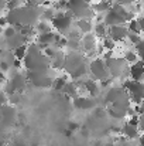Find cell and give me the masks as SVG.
Returning a JSON list of instances; mask_svg holds the SVG:
<instances>
[{"mask_svg": "<svg viewBox=\"0 0 144 146\" xmlns=\"http://www.w3.org/2000/svg\"><path fill=\"white\" fill-rule=\"evenodd\" d=\"M43 14V9L40 4L27 0L26 4H21L20 7L14 9V10H9L7 14L4 16L7 20L9 26H36Z\"/></svg>", "mask_w": 144, "mask_h": 146, "instance_id": "cell-1", "label": "cell"}, {"mask_svg": "<svg viewBox=\"0 0 144 146\" xmlns=\"http://www.w3.org/2000/svg\"><path fill=\"white\" fill-rule=\"evenodd\" d=\"M21 62H23L26 71H48V70H51L49 58L44 54L43 48L36 41H30L27 44V54Z\"/></svg>", "mask_w": 144, "mask_h": 146, "instance_id": "cell-2", "label": "cell"}, {"mask_svg": "<svg viewBox=\"0 0 144 146\" xmlns=\"http://www.w3.org/2000/svg\"><path fill=\"white\" fill-rule=\"evenodd\" d=\"M66 11H69L75 20H93L96 16L89 0H68Z\"/></svg>", "mask_w": 144, "mask_h": 146, "instance_id": "cell-3", "label": "cell"}, {"mask_svg": "<svg viewBox=\"0 0 144 146\" xmlns=\"http://www.w3.org/2000/svg\"><path fill=\"white\" fill-rule=\"evenodd\" d=\"M49 23L52 26V30H57L58 34L65 37L74 29L75 19L72 17V14L69 11H55V16Z\"/></svg>", "mask_w": 144, "mask_h": 146, "instance_id": "cell-4", "label": "cell"}, {"mask_svg": "<svg viewBox=\"0 0 144 146\" xmlns=\"http://www.w3.org/2000/svg\"><path fill=\"white\" fill-rule=\"evenodd\" d=\"M27 84H28V81H27L26 74H23L20 71H16L10 77V81L4 82V90L3 91L7 94V97L11 95V94H21L26 90Z\"/></svg>", "mask_w": 144, "mask_h": 146, "instance_id": "cell-5", "label": "cell"}, {"mask_svg": "<svg viewBox=\"0 0 144 146\" xmlns=\"http://www.w3.org/2000/svg\"><path fill=\"white\" fill-rule=\"evenodd\" d=\"M122 88L127 92L130 102H134L136 105H139L144 99V82H141V81L124 80Z\"/></svg>", "mask_w": 144, "mask_h": 146, "instance_id": "cell-6", "label": "cell"}, {"mask_svg": "<svg viewBox=\"0 0 144 146\" xmlns=\"http://www.w3.org/2000/svg\"><path fill=\"white\" fill-rule=\"evenodd\" d=\"M88 74L92 75V80L99 81V82L103 81V80L110 78L109 71H107V67H106V62H105V60L100 58V57L92 58V60L88 62Z\"/></svg>", "mask_w": 144, "mask_h": 146, "instance_id": "cell-7", "label": "cell"}, {"mask_svg": "<svg viewBox=\"0 0 144 146\" xmlns=\"http://www.w3.org/2000/svg\"><path fill=\"white\" fill-rule=\"evenodd\" d=\"M86 62H89V60L84 52H81V51H68L65 54V61H64L62 70L65 72H68V75H69L74 70H76L78 67H81Z\"/></svg>", "mask_w": 144, "mask_h": 146, "instance_id": "cell-8", "label": "cell"}, {"mask_svg": "<svg viewBox=\"0 0 144 146\" xmlns=\"http://www.w3.org/2000/svg\"><path fill=\"white\" fill-rule=\"evenodd\" d=\"M51 71V70H48ZM48 71H27L26 77L27 81L30 84H33V87L36 88H51L52 87V81L54 78L48 74Z\"/></svg>", "mask_w": 144, "mask_h": 146, "instance_id": "cell-9", "label": "cell"}, {"mask_svg": "<svg viewBox=\"0 0 144 146\" xmlns=\"http://www.w3.org/2000/svg\"><path fill=\"white\" fill-rule=\"evenodd\" d=\"M106 62V67H107V71H109V75L112 78H120L123 77L124 72H129V68H127V62L123 60V58H109V60H105Z\"/></svg>", "mask_w": 144, "mask_h": 146, "instance_id": "cell-10", "label": "cell"}, {"mask_svg": "<svg viewBox=\"0 0 144 146\" xmlns=\"http://www.w3.org/2000/svg\"><path fill=\"white\" fill-rule=\"evenodd\" d=\"M81 50L84 51V54L88 58L97 55V38L95 37L93 33L82 36V38H81Z\"/></svg>", "mask_w": 144, "mask_h": 146, "instance_id": "cell-11", "label": "cell"}, {"mask_svg": "<svg viewBox=\"0 0 144 146\" xmlns=\"http://www.w3.org/2000/svg\"><path fill=\"white\" fill-rule=\"evenodd\" d=\"M16 119H17V112L13 105L0 106V123L4 129L13 126L16 123Z\"/></svg>", "mask_w": 144, "mask_h": 146, "instance_id": "cell-12", "label": "cell"}, {"mask_svg": "<svg viewBox=\"0 0 144 146\" xmlns=\"http://www.w3.org/2000/svg\"><path fill=\"white\" fill-rule=\"evenodd\" d=\"M129 36V30L126 24H119V26H112L107 27V37H110L114 43L124 41Z\"/></svg>", "mask_w": 144, "mask_h": 146, "instance_id": "cell-13", "label": "cell"}, {"mask_svg": "<svg viewBox=\"0 0 144 146\" xmlns=\"http://www.w3.org/2000/svg\"><path fill=\"white\" fill-rule=\"evenodd\" d=\"M72 104L76 109H81V111H89V109H95L97 102H96V98H92L89 95H78L76 98L72 99Z\"/></svg>", "mask_w": 144, "mask_h": 146, "instance_id": "cell-14", "label": "cell"}, {"mask_svg": "<svg viewBox=\"0 0 144 146\" xmlns=\"http://www.w3.org/2000/svg\"><path fill=\"white\" fill-rule=\"evenodd\" d=\"M30 43V38H27L26 36L20 34V33H16L13 37H9V38H3V46L4 48L10 50V51H14L16 48H18L20 46H24V44H28Z\"/></svg>", "mask_w": 144, "mask_h": 146, "instance_id": "cell-15", "label": "cell"}, {"mask_svg": "<svg viewBox=\"0 0 144 146\" xmlns=\"http://www.w3.org/2000/svg\"><path fill=\"white\" fill-rule=\"evenodd\" d=\"M62 36L55 33V31H51V33H45V34H37V38H36V43L44 50L45 47H54V44L61 38Z\"/></svg>", "mask_w": 144, "mask_h": 146, "instance_id": "cell-16", "label": "cell"}, {"mask_svg": "<svg viewBox=\"0 0 144 146\" xmlns=\"http://www.w3.org/2000/svg\"><path fill=\"white\" fill-rule=\"evenodd\" d=\"M126 95H127V92L122 87H110L103 97V102L107 104V105H112V104H114L116 101H119L120 98L126 97Z\"/></svg>", "mask_w": 144, "mask_h": 146, "instance_id": "cell-17", "label": "cell"}, {"mask_svg": "<svg viewBox=\"0 0 144 146\" xmlns=\"http://www.w3.org/2000/svg\"><path fill=\"white\" fill-rule=\"evenodd\" d=\"M81 90L85 91L86 94H89V97L96 98L100 94V85L99 82L92 80V78H82V84H81Z\"/></svg>", "mask_w": 144, "mask_h": 146, "instance_id": "cell-18", "label": "cell"}, {"mask_svg": "<svg viewBox=\"0 0 144 146\" xmlns=\"http://www.w3.org/2000/svg\"><path fill=\"white\" fill-rule=\"evenodd\" d=\"M129 75L133 81H141V78H144V61L139 60L134 64H132L129 67Z\"/></svg>", "mask_w": 144, "mask_h": 146, "instance_id": "cell-19", "label": "cell"}, {"mask_svg": "<svg viewBox=\"0 0 144 146\" xmlns=\"http://www.w3.org/2000/svg\"><path fill=\"white\" fill-rule=\"evenodd\" d=\"M65 51L64 50H55V52L49 57V65L52 70H62L64 61H65Z\"/></svg>", "mask_w": 144, "mask_h": 146, "instance_id": "cell-20", "label": "cell"}, {"mask_svg": "<svg viewBox=\"0 0 144 146\" xmlns=\"http://www.w3.org/2000/svg\"><path fill=\"white\" fill-rule=\"evenodd\" d=\"M120 132L123 133L124 138L127 139H134V138H139L140 135V131H139V126H134L129 122H126L122 128H120Z\"/></svg>", "mask_w": 144, "mask_h": 146, "instance_id": "cell-21", "label": "cell"}, {"mask_svg": "<svg viewBox=\"0 0 144 146\" xmlns=\"http://www.w3.org/2000/svg\"><path fill=\"white\" fill-rule=\"evenodd\" d=\"M62 94H65V97L66 98H76L78 95H81L79 94V88L76 87V84L74 82V81H66V84L64 85V88H62V91H61Z\"/></svg>", "mask_w": 144, "mask_h": 146, "instance_id": "cell-22", "label": "cell"}, {"mask_svg": "<svg viewBox=\"0 0 144 146\" xmlns=\"http://www.w3.org/2000/svg\"><path fill=\"white\" fill-rule=\"evenodd\" d=\"M74 26H76V30L81 34H89L93 30V23L92 20H75Z\"/></svg>", "mask_w": 144, "mask_h": 146, "instance_id": "cell-23", "label": "cell"}, {"mask_svg": "<svg viewBox=\"0 0 144 146\" xmlns=\"http://www.w3.org/2000/svg\"><path fill=\"white\" fill-rule=\"evenodd\" d=\"M91 6H92V10L95 11V14H105L110 9L112 3L105 1V0H97L96 3H91Z\"/></svg>", "mask_w": 144, "mask_h": 146, "instance_id": "cell-24", "label": "cell"}, {"mask_svg": "<svg viewBox=\"0 0 144 146\" xmlns=\"http://www.w3.org/2000/svg\"><path fill=\"white\" fill-rule=\"evenodd\" d=\"M34 30L37 34H45V33H51L52 31V26L49 21H44V20H40L36 26H34Z\"/></svg>", "mask_w": 144, "mask_h": 146, "instance_id": "cell-25", "label": "cell"}, {"mask_svg": "<svg viewBox=\"0 0 144 146\" xmlns=\"http://www.w3.org/2000/svg\"><path fill=\"white\" fill-rule=\"evenodd\" d=\"M92 31H93L96 38L103 40L105 37H107V27L103 23H96V24H93V30Z\"/></svg>", "mask_w": 144, "mask_h": 146, "instance_id": "cell-26", "label": "cell"}, {"mask_svg": "<svg viewBox=\"0 0 144 146\" xmlns=\"http://www.w3.org/2000/svg\"><path fill=\"white\" fill-rule=\"evenodd\" d=\"M107 113H109V116H112L113 119H123V118H126V115H127L126 111H120V109H116V108H112V106L107 108Z\"/></svg>", "mask_w": 144, "mask_h": 146, "instance_id": "cell-27", "label": "cell"}, {"mask_svg": "<svg viewBox=\"0 0 144 146\" xmlns=\"http://www.w3.org/2000/svg\"><path fill=\"white\" fill-rule=\"evenodd\" d=\"M66 77H55L54 78V81H52V87L51 88H54L55 91H62V88H64V85L66 84Z\"/></svg>", "mask_w": 144, "mask_h": 146, "instance_id": "cell-28", "label": "cell"}, {"mask_svg": "<svg viewBox=\"0 0 144 146\" xmlns=\"http://www.w3.org/2000/svg\"><path fill=\"white\" fill-rule=\"evenodd\" d=\"M127 30H129V33H134V34H140L141 33V29L139 26L137 19H133V20H130L127 23Z\"/></svg>", "mask_w": 144, "mask_h": 146, "instance_id": "cell-29", "label": "cell"}, {"mask_svg": "<svg viewBox=\"0 0 144 146\" xmlns=\"http://www.w3.org/2000/svg\"><path fill=\"white\" fill-rule=\"evenodd\" d=\"M13 54H14V58H16V60L23 61V60H24V57H26V54H27V44L20 46L18 48H16L14 51H13Z\"/></svg>", "mask_w": 144, "mask_h": 146, "instance_id": "cell-30", "label": "cell"}, {"mask_svg": "<svg viewBox=\"0 0 144 146\" xmlns=\"http://www.w3.org/2000/svg\"><path fill=\"white\" fill-rule=\"evenodd\" d=\"M65 48H68L69 51H79V50H81V41H78V40H69V38H66Z\"/></svg>", "mask_w": 144, "mask_h": 146, "instance_id": "cell-31", "label": "cell"}, {"mask_svg": "<svg viewBox=\"0 0 144 146\" xmlns=\"http://www.w3.org/2000/svg\"><path fill=\"white\" fill-rule=\"evenodd\" d=\"M102 47L105 50H107V51H112V50L116 47V43H114L110 37H105V38L102 40Z\"/></svg>", "mask_w": 144, "mask_h": 146, "instance_id": "cell-32", "label": "cell"}, {"mask_svg": "<svg viewBox=\"0 0 144 146\" xmlns=\"http://www.w3.org/2000/svg\"><path fill=\"white\" fill-rule=\"evenodd\" d=\"M134 48H136V54H137V57L144 61V38H141L136 46H134Z\"/></svg>", "mask_w": 144, "mask_h": 146, "instance_id": "cell-33", "label": "cell"}, {"mask_svg": "<svg viewBox=\"0 0 144 146\" xmlns=\"http://www.w3.org/2000/svg\"><path fill=\"white\" fill-rule=\"evenodd\" d=\"M126 62H130V64H134L136 61H139V57L134 51H126L124 54V58H123Z\"/></svg>", "mask_w": 144, "mask_h": 146, "instance_id": "cell-34", "label": "cell"}, {"mask_svg": "<svg viewBox=\"0 0 144 146\" xmlns=\"http://www.w3.org/2000/svg\"><path fill=\"white\" fill-rule=\"evenodd\" d=\"M16 33H17V31L14 30V27H13V26H7V27H4V29H3V36H4L3 38H9V37H13V36H14Z\"/></svg>", "mask_w": 144, "mask_h": 146, "instance_id": "cell-35", "label": "cell"}, {"mask_svg": "<svg viewBox=\"0 0 144 146\" xmlns=\"http://www.w3.org/2000/svg\"><path fill=\"white\" fill-rule=\"evenodd\" d=\"M21 6V1L20 0H7V4H6V10H14L17 7Z\"/></svg>", "mask_w": 144, "mask_h": 146, "instance_id": "cell-36", "label": "cell"}, {"mask_svg": "<svg viewBox=\"0 0 144 146\" xmlns=\"http://www.w3.org/2000/svg\"><path fill=\"white\" fill-rule=\"evenodd\" d=\"M127 38H129V41L132 43V44H137L140 40H141V37H140V34H134V33H129V36H127Z\"/></svg>", "mask_w": 144, "mask_h": 146, "instance_id": "cell-37", "label": "cell"}, {"mask_svg": "<svg viewBox=\"0 0 144 146\" xmlns=\"http://www.w3.org/2000/svg\"><path fill=\"white\" fill-rule=\"evenodd\" d=\"M7 104H9V97H7V94H6L3 90H0V106L7 105Z\"/></svg>", "mask_w": 144, "mask_h": 146, "instance_id": "cell-38", "label": "cell"}, {"mask_svg": "<svg viewBox=\"0 0 144 146\" xmlns=\"http://www.w3.org/2000/svg\"><path fill=\"white\" fill-rule=\"evenodd\" d=\"M134 112H136V115H144V99L139 104V105H136Z\"/></svg>", "mask_w": 144, "mask_h": 146, "instance_id": "cell-39", "label": "cell"}, {"mask_svg": "<svg viewBox=\"0 0 144 146\" xmlns=\"http://www.w3.org/2000/svg\"><path fill=\"white\" fill-rule=\"evenodd\" d=\"M117 4H122V6H129V4H133L136 3L137 0H114Z\"/></svg>", "mask_w": 144, "mask_h": 146, "instance_id": "cell-40", "label": "cell"}, {"mask_svg": "<svg viewBox=\"0 0 144 146\" xmlns=\"http://www.w3.org/2000/svg\"><path fill=\"white\" fill-rule=\"evenodd\" d=\"M139 131H141L144 133V115H139Z\"/></svg>", "mask_w": 144, "mask_h": 146, "instance_id": "cell-41", "label": "cell"}, {"mask_svg": "<svg viewBox=\"0 0 144 146\" xmlns=\"http://www.w3.org/2000/svg\"><path fill=\"white\" fill-rule=\"evenodd\" d=\"M79 128V125L78 123H75V122H71V123H68V131L71 132V131H76Z\"/></svg>", "mask_w": 144, "mask_h": 146, "instance_id": "cell-42", "label": "cell"}, {"mask_svg": "<svg viewBox=\"0 0 144 146\" xmlns=\"http://www.w3.org/2000/svg\"><path fill=\"white\" fill-rule=\"evenodd\" d=\"M7 26H9V24H7L6 17H4V16H3V17H0V27H3V29H4V27H7Z\"/></svg>", "mask_w": 144, "mask_h": 146, "instance_id": "cell-43", "label": "cell"}, {"mask_svg": "<svg viewBox=\"0 0 144 146\" xmlns=\"http://www.w3.org/2000/svg\"><path fill=\"white\" fill-rule=\"evenodd\" d=\"M137 21H139V26H140L141 31H144V16L143 17H139V19H137Z\"/></svg>", "mask_w": 144, "mask_h": 146, "instance_id": "cell-44", "label": "cell"}, {"mask_svg": "<svg viewBox=\"0 0 144 146\" xmlns=\"http://www.w3.org/2000/svg\"><path fill=\"white\" fill-rule=\"evenodd\" d=\"M6 4H7V0H0V11L6 10Z\"/></svg>", "mask_w": 144, "mask_h": 146, "instance_id": "cell-45", "label": "cell"}, {"mask_svg": "<svg viewBox=\"0 0 144 146\" xmlns=\"http://www.w3.org/2000/svg\"><path fill=\"white\" fill-rule=\"evenodd\" d=\"M6 82V75L3 71H0V84H4Z\"/></svg>", "mask_w": 144, "mask_h": 146, "instance_id": "cell-46", "label": "cell"}, {"mask_svg": "<svg viewBox=\"0 0 144 146\" xmlns=\"http://www.w3.org/2000/svg\"><path fill=\"white\" fill-rule=\"evenodd\" d=\"M140 146H144V133L140 136Z\"/></svg>", "mask_w": 144, "mask_h": 146, "instance_id": "cell-47", "label": "cell"}, {"mask_svg": "<svg viewBox=\"0 0 144 146\" xmlns=\"http://www.w3.org/2000/svg\"><path fill=\"white\" fill-rule=\"evenodd\" d=\"M3 36V27H0V37Z\"/></svg>", "mask_w": 144, "mask_h": 146, "instance_id": "cell-48", "label": "cell"}, {"mask_svg": "<svg viewBox=\"0 0 144 146\" xmlns=\"http://www.w3.org/2000/svg\"><path fill=\"white\" fill-rule=\"evenodd\" d=\"M3 51H4V50H3V47H1V46H0V55H1V54H3Z\"/></svg>", "mask_w": 144, "mask_h": 146, "instance_id": "cell-49", "label": "cell"}, {"mask_svg": "<svg viewBox=\"0 0 144 146\" xmlns=\"http://www.w3.org/2000/svg\"><path fill=\"white\" fill-rule=\"evenodd\" d=\"M20 1H21V3H26V1H27V0H20Z\"/></svg>", "mask_w": 144, "mask_h": 146, "instance_id": "cell-50", "label": "cell"}, {"mask_svg": "<svg viewBox=\"0 0 144 146\" xmlns=\"http://www.w3.org/2000/svg\"><path fill=\"white\" fill-rule=\"evenodd\" d=\"M105 1H109V3H112V1H113V0H105Z\"/></svg>", "mask_w": 144, "mask_h": 146, "instance_id": "cell-51", "label": "cell"}]
</instances>
